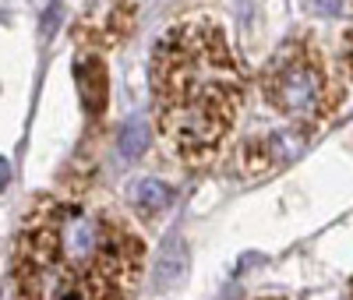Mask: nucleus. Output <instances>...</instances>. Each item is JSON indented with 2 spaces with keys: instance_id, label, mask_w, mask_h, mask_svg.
I'll use <instances>...</instances> for the list:
<instances>
[{
  "instance_id": "nucleus-5",
  "label": "nucleus",
  "mask_w": 353,
  "mask_h": 300,
  "mask_svg": "<svg viewBox=\"0 0 353 300\" xmlns=\"http://www.w3.org/2000/svg\"><path fill=\"white\" fill-rule=\"evenodd\" d=\"M304 148V131H276L269 138H248L241 145V170L248 177H261L276 170L279 163H290Z\"/></svg>"
},
{
  "instance_id": "nucleus-11",
  "label": "nucleus",
  "mask_w": 353,
  "mask_h": 300,
  "mask_svg": "<svg viewBox=\"0 0 353 300\" xmlns=\"http://www.w3.org/2000/svg\"><path fill=\"white\" fill-rule=\"evenodd\" d=\"M311 4H314V11H321V14H339V0H311Z\"/></svg>"
},
{
  "instance_id": "nucleus-2",
  "label": "nucleus",
  "mask_w": 353,
  "mask_h": 300,
  "mask_svg": "<svg viewBox=\"0 0 353 300\" xmlns=\"http://www.w3.org/2000/svg\"><path fill=\"white\" fill-rule=\"evenodd\" d=\"M156 120L184 163L219 156L241 113V68L223 25L191 14L166 28L152 53Z\"/></svg>"
},
{
  "instance_id": "nucleus-3",
  "label": "nucleus",
  "mask_w": 353,
  "mask_h": 300,
  "mask_svg": "<svg viewBox=\"0 0 353 300\" xmlns=\"http://www.w3.org/2000/svg\"><path fill=\"white\" fill-rule=\"evenodd\" d=\"M265 96L269 103L297 120H311L329 106V81L318 57L307 46H286L272 57L265 71Z\"/></svg>"
},
{
  "instance_id": "nucleus-4",
  "label": "nucleus",
  "mask_w": 353,
  "mask_h": 300,
  "mask_svg": "<svg viewBox=\"0 0 353 300\" xmlns=\"http://www.w3.org/2000/svg\"><path fill=\"white\" fill-rule=\"evenodd\" d=\"M134 28V0H92L78 18V39L92 46H117Z\"/></svg>"
},
{
  "instance_id": "nucleus-9",
  "label": "nucleus",
  "mask_w": 353,
  "mask_h": 300,
  "mask_svg": "<svg viewBox=\"0 0 353 300\" xmlns=\"http://www.w3.org/2000/svg\"><path fill=\"white\" fill-rule=\"evenodd\" d=\"M145 145H149V131H145V120L141 117H131L124 120L121 134H117V148H121L124 159H138L145 152Z\"/></svg>"
},
{
  "instance_id": "nucleus-1",
  "label": "nucleus",
  "mask_w": 353,
  "mask_h": 300,
  "mask_svg": "<svg viewBox=\"0 0 353 300\" xmlns=\"http://www.w3.org/2000/svg\"><path fill=\"white\" fill-rule=\"evenodd\" d=\"M145 240L103 194L43 198L14 244L21 300H128Z\"/></svg>"
},
{
  "instance_id": "nucleus-12",
  "label": "nucleus",
  "mask_w": 353,
  "mask_h": 300,
  "mask_svg": "<svg viewBox=\"0 0 353 300\" xmlns=\"http://www.w3.org/2000/svg\"><path fill=\"white\" fill-rule=\"evenodd\" d=\"M11 166H8V159H0V188H4L8 184V180H11V173H8Z\"/></svg>"
},
{
  "instance_id": "nucleus-8",
  "label": "nucleus",
  "mask_w": 353,
  "mask_h": 300,
  "mask_svg": "<svg viewBox=\"0 0 353 300\" xmlns=\"http://www.w3.org/2000/svg\"><path fill=\"white\" fill-rule=\"evenodd\" d=\"M131 194H134V201H138V208L141 212H163V208L170 205V188L163 184V180H138V184L131 188Z\"/></svg>"
},
{
  "instance_id": "nucleus-13",
  "label": "nucleus",
  "mask_w": 353,
  "mask_h": 300,
  "mask_svg": "<svg viewBox=\"0 0 353 300\" xmlns=\"http://www.w3.org/2000/svg\"><path fill=\"white\" fill-rule=\"evenodd\" d=\"M350 71H353V46H350Z\"/></svg>"
},
{
  "instance_id": "nucleus-10",
  "label": "nucleus",
  "mask_w": 353,
  "mask_h": 300,
  "mask_svg": "<svg viewBox=\"0 0 353 300\" xmlns=\"http://www.w3.org/2000/svg\"><path fill=\"white\" fill-rule=\"evenodd\" d=\"M53 18H61V0H53V4L46 8V14H43V39L53 36Z\"/></svg>"
},
{
  "instance_id": "nucleus-6",
  "label": "nucleus",
  "mask_w": 353,
  "mask_h": 300,
  "mask_svg": "<svg viewBox=\"0 0 353 300\" xmlns=\"http://www.w3.org/2000/svg\"><path fill=\"white\" fill-rule=\"evenodd\" d=\"M74 78H78V92H81V103L85 110L99 117L106 110V99H110V74H106V64L92 53H81L74 60Z\"/></svg>"
},
{
  "instance_id": "nucleus-14",
  "label": "nucleus",
  "mask_w": 353,
  "mask_h": 300,
  "mask_svg": "<svg viewBox=\"0 0 353 300\" xmlns=\"http://www.w3.org/2000/svg\"><path fill=\"white\" fill-rule=\"evenodd\" d=\"M269 300H272V297H269Z\"/></svg>"
},
{
  "instance_id": "nucleus-7",
  "label": "nucleus",
  "mask_w": 353,
  "mask_h": 300,
  "mask_svg": "<svg viewBox=\"0 0 353 300\" xmlns=\"http://www.w3.org/2000/svg\"><path fill=\"white\" fill-rule=\"evenodd\" d=\"M188 276V248L181 240H173V248L166 244V251L159 254V265H156V283L159 286H176Z\"/></svg>"
}]
</instances>
